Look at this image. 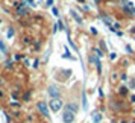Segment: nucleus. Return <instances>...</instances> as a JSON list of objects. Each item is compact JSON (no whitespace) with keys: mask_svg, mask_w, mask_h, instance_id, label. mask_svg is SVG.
<instances>
[{"mask_svg":"<svg viewBox=\"0 0 135 123\" xmlns=\"http://www.w3.org/2000/svg\"><path fill=\"white\" fill-rule=\"evenodd\" d=\"M64 110L71 111L73 114H76V112H79V105L76 103V102H68V103L64 105Z\"/></svg>","mask_w":135,"mask_h":123,"instance_id":"obj_6","label":"nucleus"},{"mask_svg":"<svg viewBox=\"0 0 135 123\" xmlns=\"http://www.w3.org/2000/svg\"><path fill=\"white\" fill-rule=\"evenodd\" d=\"M47 93H49L50 99H55V97H61V88L56 85H50L47 88Z\"/></svg>","mask_w":135,"mask_h":123,"instance_id":"obj_3","label":"nucleus"},{"mask_svg":"<svg viewBox=\"0 0 135 123\" xmlns=\"http://www.w3.org/2000/svg\"><path fill=\"white\" fill-rule=\"evenodd\" d=\"M134 116H135V111H134Z\"/></svg>","mask_w":135,"mask_h":123,"instance_id":"obj_22","label":"nucleus"},{"mask_svg":"<svg viewBox=\"0 0 135 123\" xmlns=\"http://www.w3.org/2000/svg\"><path fill=\"white\" fill-rule=\"evenodd\" d=\"M29 97H31V93H26L25 94V100H29Z\"/></svg>","mask_w":135,"mask_h":123,"instance_id":"obj_19","label":"nucleus"},{"mask_svg":"<svg viewBox=\"0 0 135 123\" xmlns=\"http://www.w3.org/2000/svg\"><path fill=\"white\" fill-rule=\"evenodd\" d=\"M117 78H118V73H115V72H114V73L111 74V82H115Z\"/></svg>","mask_w":135,"mask_h":123,"instance_id":"obj_13","label":"nucleus"},{"mask_svg":"<svg viewBox=\"0 0 135 123\" xmlns=\"http://www.w3.org/2000/svg\"><path fill=\"white\" fill-rule=\"evenodd\" d=\"M126 52H128V53H132V47H131V46H126Z\"/></svg>","mask_w":135,"mask_h":123,"instance_id":"obj_17","label":"nucleus"},{"mask_svg":"<svg viewBox=\"0 0 135 123\" xmlns=\"http://www.w3.org/2000/svg\"><path fill=\"white\" fill-rule=\"evenodd\" d=\"M82 106H84V110H86V108H88V102H86V96H85V93L82 94Z\"/></svg>","mask_w":135,"mask_h":123,"instance_id":"obj_9","label":"nucleus"},{"mask_svg":"<svg viewBox=\"0 0 135 123\" xmlns=\"http://www.w3.org/2000/svg\"><path fill=\"white\" fill-rule=\"evenodd\" d=\"M128 91H129V88L126 85H122L118 88V94H120V96H128Z\"/></svg>","mask_w":135,"mask_h":123,"instance_id":"obj_7","label":"nucleus"},{"mask_svg":"<svg viewBox=\"0 0 135 123\" xmlns=\"http://www.w3.org/2000/svg\"><path fill=\"white\" fill-rule=\"evenodd\" d=\"M88 61L91 62L93 65H96V67H97V72H99V73H102V64H100V58H99L96 53L88 56Z\"/></svg>","mask_w":135,"mask_h":123,"instance_id":"obj_5","label":"nucleus"},{"mask_svg":"<svg viewBox=\"0 0 135 123\" xmlns=\"http://www.w3.org/2000/svg\"><path fill=\"white\" fill-rule=\"evenodd\" d=\"M37 110H38V112H40L41 116L49 117V105L46 103L44 100H40V102L37 103Z\"/></svg>","mask_w":135,"mask_h":123,"instance_id":"obj_2","label":"nucleus"},{"mask_svg":"<svg viewBox=\"0 0 135 123\" xmlns=\"http://www.w3.org/2000/svg\"><path fill=\"white\" fill-rule=\"evenodd\" d=\"M102 18H103L105 25H108V26H109V27H111V23H112V20H111V18H108V17H105V15H103V17H102Z\"/></svg>","mask_w":135,"mask_h":123,"instance_id":"obj_10","label":"nucleus"},{"mask_svg":"<svg viewBox=\"0 0 135 123\" xmlns=\"http://www.w3.org/2000/svg\"><path fill=\"white\" fill-rule=\"evenodd\" d=\"M49 108L52 112H58L64 108V100L61 97H55V99H50L49 100Z\"/></svg>","mask_w":135,"mask_h":123,"instance_id":"obj_1","label":"nucleus"},{"mask_svg":"<svg viewBox=\"0 0 135 123\" xmlns=\"http://www.w3.org/2000/svg\"><path fill=\"white\" fill-rule=\"evenodd\" d=\"M0 85H2V79H0Z\"/></svg>","mask_w":135,"mask_h":123,"instance_id":"obj_21","label":"nucleus"},{"mask_svg":"<svg viewBox=\"0 0 135 123\" xmlns=\"http://www.w3.org/2000/svg\"><path fill=\"white\" fill-rule=\"evenodd\" d=\"M74 119H76V114H73L71 111L64 110V112H62V122L64 123H73Z\"/></svg>","mask_w":135,"mask_h":123,"instance_id":"obj_4","label":"nucleus"},{"mask_svg":"<svg viewBox=\"0 0 135 123\" xmlns=\"http://www.w3.org/2000/svg\"><path fill=\"white\" fill-rule=\"evenodd\" d=\"M94 53H96L99 58H102V56H103V52H102L100 49H94Z\"/></svg>","mask_w":135,"mask_h":123,"instance_id":"obj_12","label":"nucleus"},{"mask_svg":"<svg viewBox=\"0 0 135 123\" xmlns=\"http://www.w3.org/2000/svg\"><path fill=\"white\" fill-rule=\"evenodd\" d=\"M129 100H131V103H135V94H134V96H131Z\"/></svg>","mask_w":135,"mask_h":123,"instance_id":"obj_18","label":"nucleus"},{"mask_svg":"<svg viewBox=\"0 0 135 123\" xmlns=\"http://www.w3.org/2000/svg\"><path fill=\"white\" fill-rule=\"evenodd\" d=\"M71 14H73L74 20H76V21H78V23H79V25H80V23H82V18H80V17H79V15H78V14H76V12H71Z\"/></svg>","mask_w":135,"mask_h":123,"instance_id":"obj_11","label":"nucleus"},{"mask_svg":"<svg viewBox=\"0 0 135 123\" xmlns=\"http://www.w3.org/2000/svg\"><path fill=\"white\" fill-rule=\"evenodd\" d=\"M129 87H131V88H134V87H135V81H134V79H131V82H129Z\"/></svg>","mask_w":135,"mask_h":123,"instance_id":"obj_15","label":"nucleus"},{"mask_svg":"<svg viewBox=\"0 0 135 123\" xmlns=\"http://www.w3.org/2000/svg\"><path fill=\"white\" fill-rule=\"evenodd\" d=\"M14 35V29H9V31H8V37H12Z\"/></svg>","mask_w":135,"mask_h":123,"instance_id":"obj_16","label":"nucleus"},{"mask_svg":"<svg viewBox=\"0 0 135 123\" xmlns=\"http://www.w3.org/2000/svg\"><path fill=\"white\" fill-rule=\"evenodd\" d=\"M120 79H122V81H128V74H126V73H123L122 76H120Z\"/></svg>","mask_w":135,"mask_h":123,"instance_id":"obj_14","label":"nucleus"},{"mask_svg":"<svg viewBox=\"0 0 135 123\" xmlns=\"http://www.w3.org/2000/svg\"><path fill=\"white\" fill-rule=\"evenodd\" d=\"M100 120H102V114H100L99 111H96V112L93 114V122L94 123H100Z\"/></svg>","mask_w":135,"mask_h":123,"instance_id":"obj_8","label":"nucleus"},{"mask_svg":"<svg viewBox=\"0 0 135 123\" xmlns=\"http://www.w3.org/2000/svg\"><path fill=\"white\" fill-rule=\"evenodd\" d=\"M120 123H128V122H126V120H123V122H120Z\"/></svg>","mask_w":135,"mask_h":123,"instance_id":"obj_20","label":"nucleus"}]
</instances>
